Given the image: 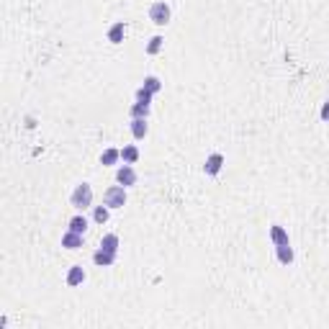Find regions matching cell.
<instances>
[{"label": "cell", "mask_w": 329, "mask_h": 329, "mask_svg": "<svg viewBox=\"0 0 329 329\" xmlns=\"http://www.w3.org/2000/svg\"><path fill=\"white\" fill-rule=\"evenodd\" d=\"M70 203H72V209H77V211H85V209H90V206H93V188H90L88 183H80V186L72 191V196H70Z\"/></svg>", "instance_id": "6da1fadb"}, {"label": "cell", "mask_w": 329, "mask_h": 329, "mask_svg": "<svg viewBox=\"0 0 329 329\" xmlns=\"http://www.w3.org/2000/svg\"><path fill=\"white\" fill-rule=\"evenodd\" d=\"M170 18H173V11H170V6L164 3V0H154V3L149 6V21H152V24L168 26Z\"/></svg>", "instance_id": "7a4b0ae2"}, {"label": "cell", "mask_w": 329, "mask_h": 329, "mask_svg": "<svg viewBox=\"0 0 329 329\" xmlns=\"http://www.w3.org/2000/svg\"><path fill=\"white\" fill-rule=\"evenodd\" d=\"M103 203L108 209H124L126 206V188L124 186H111L106 193H103Z\"/></svg>", "instance_id": "3957f363"}, {"label": "cell", "mask_w": 329, "mask_h": 329, "mask_svg": "<svg viewBox=\"0 0 329 329\" xmlns=\"http://www.w3.org/2000/svg\"><path fill=\"white\" fill-rule=\"evenodd\" d=\"M116 180H118V186L131 188V186H136V170L131 168V164H121V168L116 170Z\"/></svg>", "instance_id": "277c9868"}, {"label": "cell", "mask_w": 329, "mask_h": 329, "mask_svg": "<svg viewBox=\"0 0 329 329\" xmlns=\"http://www.w3.org/2000/svg\"><path fill=\"white\" fill-rule=\"evenodd\" d=\"M224 154L221 152H214V154H209L206 157V164H203V173L206 175H219L221 173V168H224Z\"/></svg>", "instance_id": "5b68a950"}, {"label": "cell", "mask_w": 329, "mask_h": 329, "mask_svg": "<svg viewBox=\"0 0 329 329\" xmlns=\"http://www.w3.org/2000/svg\"><path fill=\"white\" fill-rule=\"evenodd\" d=\"M93 262H95L98 268H111V265L116 262V252H108V250L98 247L95 255H93Z\"/></svg>", "instance_id": "8992f818"}, {"label": "cell", "mask_w": 329, "mask_h": 329, "mask_svg": "<svg viewBox=\"0 0 329 329\" xmlns=\"http://www.w3.org/2000/svg\"><path fill=\"white\" fill-rule=\"evenodd\" d=\"M275 257H278V262H280V265H291V262L296 260L291 242H288V244H275Z\"/></svg>", "instance_id": "52a82bcc"}, {"label": "cell", "mask_w": 329, "mask_h": 329, "mask_svg": "<svg viewBox=\"0 0 329 329\" xmlns=\"http://www.w3.org/2000/svg\"><path fill=\"white\" fill-rule=\"evenodd\" d=\"M83 280H85L83 265H72V268L67 270V285H70V288H77V285H83Z\"/></svg>", "instance_id": "ba28073f"}, {"label": "cell", "mask_w": 329, "mask_h": 329, "mask_svg": "<svg viewBox=\"0 0 329 329\" xmlns=\"http://www.w3.org/2000/svg\"><path fill=\"white\" fill-rule=\"evenodd\" d=\"M62 247H67V250H80V247H83V234L67 229L65 237H62Z\"/></svg>", "instance_id": "9c48e42d"}, {"label": "cell", "mask_w": 329, "mask_h": 329, "mask_svg": "<svg viewBox=\"0 0 329 329\" xmlns=\"http://www.w3.org/2000/svg\"><path fill=\"white\" fill-rule=\"evenodd\" d=\"M124 34H126V24H124V21H116V24L108 29V42H111V44H121V42H124Z\"/></svg>", "instance_id": "30bf717a"}, {"label": "cell", "mask_w": 329, "mask_h": 329, "mask_svg": "<svg viewBox=\"0 0 329 329\" xmlns=\"http://www.w3.org/2000/svg\"><path fill=\"white\" fill-rule=\"evenodd\" d=\"M147 131H149L147 118H131V134H134V139H144Z\"/></svg>", "instance_id": "8fae6325"}, {"label": "cell", "mask_w": 329, "mask_h": 329, "mask_svg": "<svg viewBox=\"0 0 329 329\" xmlns=\"http://www.w3.org/2000/svg\"><path fill=\"white\" fill-rule=\"evenodd\" d=\"M270 239H273V244H288V232L280 224H273L270 227Z\"/></svg>", "instance_id": "7c38bea8"}, {"label": "cell", "mask_w": 329, "mask_h": 329, "mask_svg": "<svg viewBox=\"0 0 329 329\" xmlns=\"http://www.w3.org/2000/svg\"><path fill=\"white\" fill-rule=\"evenodd\" d=\"M121 159V149H106L103 154H100V164H103V168H111V164H116Z\"/></svg>", "instance_id": "4fadbf2b"}, {"label": "cell", "mask_w": 329, "mask_h": 329, "mask_svg": "<svg viewBox=\"0 0 329 329\" xmlns=\"http://www.w3.org/2000/svg\"><path fill=\"white\" fill-rule=\"evenodd\" d=\"M70 229L77 232V234H85V232H88V219H85L83 214L72 216V219H70Z\"/></svg>", "instance_id": "5bb4252c"}, {"label": "cell", "mask_w": 329, "mask_h": 329, "mask_svg": "<svg viewBox=\"0 0 329 329\" xmlns=\"http://www.w3.org/2000/svg\"><path fill=\"white\" fill-rule=\"evenodd\" d=\"M149 103H141V100H136L134 106H131V118H147L149 116Z\"/></svg>", "instance_id": "9a60e30c"}, {"label": "cell", "mask_w": 329, "mask_h": 329, "mask_svg": "<svg viewBox=\"0 0 329 329\" xmlns=\"http://www.w3.org/2000/svg\"><path fill=\"white\" fill-rule=\"evenodd\" d=\"M121 159H124L126 164H134V162L139 159V149H136L134 144H129V147H124V149H121Z\"/></svg>", "instance_id": "2e32d148"}, {"label": "cell", "mask_w": 329, "mask_h": 329, "mask_svg": "<svg viewBox=\"0 0 329 329\" xmlns=\"http://www.w3.org/2000/svg\"><path fill=\"white\" fill-rule=\"evenodd\" d=\"M141 88H147V90L154 95V93H159V90H162V83H159V77H157V75H149V77H144V85H141Z\"/></svg>", "instance_id": "e0dca14e"}, {"label": "cell", "mask_w": 329, "mask_h": 329, "mask_svg": "<svg viewBox=\"0 0 329 329\" xmlns=\"http://www.w3.org/2000/svg\"><path fill=\"white\" fill-rule=\"evenodd\" d=\"M100 247L108 250V252H118V237H116V234H106V237L100 239Z\"/></svg>", "instance_id": "ac0fdd59"}, {"label": "cell", "mask_w": 329, "mask_h": 329, "mask_svg": "<svg viewBox=\"0 0 329 329\" xmlns=\"http://www.w3.org/2000/svg\"><path fill=\"white\" fill-rule=\"evenodd\" d=\"M108 216H111V209H108V206H95L93 219H95L98 224H106V221H108Z\"/></svg>", "instance_id": "d6986e66"}, {"label": "cell", "mask_w": 329, "mask_h": 329, "mask_svg": "<svg viewBox=\"0 0 329 329\" xmlns=\"http://www.w3.org/2000/svg\"><path fill=\"white\" fill-rule=\"evenodd\" d=\"M162 44H164V39H162V36H152V39H149V44H147V54H157V52L162 49Z\"/></svg>", "instance_id": "ffe728a7"}, {"label": "cell", "mask_w": 329, "mask_h": 329, "mask_svg": "<svg viewBox=\"0 0 329 329\" xmlns=\"http://www.w3.org/2000/svg\"><path fill=\"white\" fill-rule=\"evenodd\" d=\"M136 100H141V103H152V93H149L147 88H139V90H136Z\"/></svg>", "instance_id": "44dd1931"}, {"label": "cell", "mask_w": 329, "mask_h": 329, "mask_svg": "<svg viewBox=\"0 0 329 329\" xmlns=\"http://www.w3.org/2000/svg\"><path fill=\"white\" fill-rule=\"evenodd\" d=\"M319 116H321V121H329V100L321 106V111H319Z\"/></svg>", "instance_id": "7402d4cb"}]
</instances>
